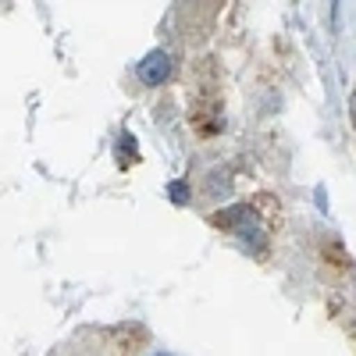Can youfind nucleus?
<instances>
[{"mask_svg": "<svg viewBox=\"0 0 356 356\" xmlns=\"http://www.w3.org/2000/svg\"><path fill=\"white\" fill-rule=\"evenodd\" d=\"M175 61H171V54L168 50H154V54H146L143 61L136 65V75H139V82H146V86H164L168 79H171V68Z\"/></svg>", "mask_w": 356, "mask_h": 356, "instance_id": "nucleus-1", "label": "nucleus"}, {"mask_svg": "<svg viewBox=\"0 0 356 356\" xmlns=\"http://www.w3.org/2000/svg\"><path fill=\"white\" fill-rule=\"evenodd\" d=\"M214 225L235 228L243 239H250V235H260V232H257V214L250 211V207H232V211H225V214H214Z\"/></svg>", "mask_w": 356, "mask_h": 356, "instance_id": "nucleus-2", "label": "nucleus"}, {"mask_svg": "<svg viewBox=\"0 0 356 356\" xmlns=\"http://www.w3.org/2000/svg\"><path fill=\"white\" fill-rule=\"evenodd\" d=\"M171 200H175V203H186V186H182V182L171 186Z\"/></svg>", "mask_w": 356, "mask_h": 356, "instance_id": "nucleus-3", "label": "nucleus"}, {"mask_svg": "<svg viewBox=\"0 0 356 356\" xmlns=\"http://www.w3.org/2000/svg\"><path fill=\"white\" fill-rule=\"evenodd\" d=\"M353 114H356V100H353Z\"/></svg>", "mask_w": 356, "mask_h": 356, "instance_id": "nucleus-4", "label": "nucleus"}]
</instances>
